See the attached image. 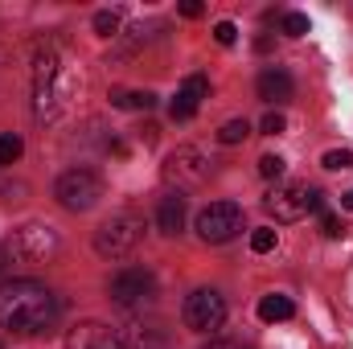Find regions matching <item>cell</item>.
Masks as SVG:
<instances>
[{"instance_id": "8", "label": "cell", "mask_w": 353, "mask_h": 349, "mask_svg": "<svg viewBox=\"0 0 353 349\" xmlns=\"http://www.w3.org/2000/svg\"><path fill=\"white\" fill-rule=\"evenodd\" d=\"M8 251H12V259L46 263L50 255H58V230H54V226H41V222H29V226L12 230Z\"/></svg>"}, {"instance_id": "2", "label": "cell", "mask_w": 353, "mask_h": 349, "mask_svg": "<svg viewBox=\"0 0 353 349\" xmlns=\"http://www.w3.org/2000/svg\"><path fill=\"white\" fill-rule=\"evenodd\" d=\"M79 87H83V79L62 54H41L33 66V111H37V119H46V123L62 119Z\"/></svg>"}, {"instance_id": "5", "label": "cell", "mask_w": 353, "mask_h": 349, "mask_svg": "<svg viewBox=\"0 0 353 349\" xmlns=\"http://www.w3.org/2000/svg\"><path fill=\"white\" fill-rule=\"evenodd\" d=\"M107 296L119 308H144L157 300V275L148 267H119L107 283Z\"/></svg>"}, {"instance_id": "1", "label": "cell", "mask_w": 353, "mask_h": 349, "mask_svg": "<svg viewBox=\"0 0 353 349\" xmlns=\"http://www.w3.org/2000/svg\"><path fill=\"white\" fill-rule=\"evenodd\" d=\"M58 296L37 279H4L0 283V329H12L21 337L50 333L58 325Z\"/></svg>"}, {"instance_id": "13", "label": "cell", "mask_w": 353, "mask_h": 349, "mask_svg": "<svg viewBox=\"0 0 353 349\" xmlns=\"http://www.w3.org/2000/svg\"><path fill=\"white\" fill-rule=\"evenodd\" d=\"M292 90H296V83H292V74L283 66H267L259 74V99L263 103H288Z\"/></svg>"}, {"instance_id": "28", "label": "cell", "mask_w": 353, "mask_h": 349, "mask_svg": "<svg viewBox=\"0 0 353 349\" xmlns=\"http://www.w3.org/2000/svg\"><path fill=\"white\" fill-rule=\"evenodd\" d=\"M205 349H247V346H239V341H210Z\"/></svg>"}, {"instance_id": "9", "label": "cell", "mask_w": 353, "mask_h": 349, "mask_svg": "<svg viewBox=\"0 0 353 349\" xmlns=\"http://www.w3.org/2000/svg\"><path fill=\"white\" fill-rule=\"evenodd\" d=\"M205 169H210V161H205V152L201 148H193V144H181L176 152L165 157V181L176 185V193L181 189H189V185H201L205 181Z\"/></svg>"}, {"instance_id": "23", "label": "cell", "mask_w": 353, "mask_h": 349, "mask_svg": "<svg viewBox=\"0 0 353 349\" xmlns=\"http://www.w3.org/2000/svg\"><path fill=\"white\" fill-rule=\"evenodd\" d=\"M234 37H239L234 21H218V25H214V41H218V46H234Z\"/></svg>"}, {"instance_id": "20", "label": "cell", "mask_w": 353, "mask_h": 349, "mask_svg": "<svg viewBox=\"0 0 353 349\" xmlns=\"http://www.w3.org/2000/svg\"><path fill=\"white\" fill-rule=\"evenodd\" d=\"M325 169H333V173H341V169H353V148H333V152H325V161H321Z\"/></svg>"}, {"instance_id": "10", "label": "cell", "mask_w": 353, "mask_h": 349, "mask_svg": "<svg viewBox=\"0 0 353 349\" xmlns=\"http://www.w3.org/2000/svg\"><path fill=\"white\" fill-rule=\"evenodd\" d=\"M222 321H226V300L214 288H197L185 300V325L193 333H214V329H222Z\"/></svg>"}, {"instance_id": "22", "label": "cell", "mask_w": 353, "mask_h": 349, "mask_svg": "<svg viewBox=\"0 0 353 349\" xmlns=\"http://www.w3.org/2000/svg\"><path fill=\"white\" fill-rule=\"evenodd\" d=\"M259 177H283V157H275V152H267V157H259Z\"/></svg>"}, {"instance_id": "16", "label": "cell", "mask_w": 353, "mask_h": 349, "mask_svg": "<svg viewBox=\"0 0 353 349\" xmlns=\"http://www.w3.org/2000/svg\"><path fill=\"white\" fill-rule=\"evenodd\" d=\"M111 103H115V107L148 111V107H157V94H152V90H111Z\"/></svg>"}, {"instance_id": "25", "label": "cell", "mask_w": 353, "mask_h": 349, "mask_svg": "<svg viewBox=\"0 0 353 349\" xmlns=\"http://www.w3.org/2000/svg\"><path fill=\"white\" fill-rule=\"evenodd\" d=\"M259 128H263V136H279V132L288 128V119H283L279 111H267V115H263V123H259Z\"/></svg>"}, {"instance_id": "6", "label": "cell", "mask_w": 353, "mask_h": 349, "mask_svg": "<svg viewBox=\"0 0 353 349\" xmlns=\"http://www.w3.org/2000/svg\"><path fill=\"white\" fill-rule=\"evenodd\" d=\"M243 230H247V218H243V206H234V201H214L197 214L201 243H230Z\"/></svg>"}, {"instance_id": "11", "label": "cell", "mask_w": 353, "mask_h": 349, "mask_svg": "<svg viewBox=\"0 0 353 349\" xmlns=\"http://www.w3.org/2000/svg\"><path fill=\"white\" fill-rule=\"evenodd\" d=\"M66 349H128V341H123L119 329H111V325H103V321H87V325L70 329Z\"/></svg>"}, {"instance_id": "7", "label": "cell", "mask_w": 353, "mask_h": 349, "mask_svg": "<svg viewBox=\"0 0 353 349\" xmlns=\"http://www.w3.org/2000/svg\"><path fill=\"white\" fill-rule=\"evenodd\" d=\"M54 193H58V201H62L66 210L83 214V210H90V206L103 197V177L94 173V169H66V173L58 177Z\"/></svg>"}, {"instance_id": "12", "label": "cell", "mask_w": 353, "mask_h": 349, "mask_svg": "<svg viewBox=\"0 0 353 349\" xmlns=\"http://www.w3.org/2000/svg\"><path fill=\"white\" fill-rule=\"evenodd\" d=\"M205 94H210V79H205V74H189V79L181 83V90H176V99L169 103V115H173V119H193Z\"/></svg>"}, {"instance_id": "18", "label": "cell", "mask_w": 353, "mask_h": 349, "mask_svg": "<svg viewBox=\"0 0 353 349\" xmlns=\"http://www.w3.org/2000/svg\"><path fill=\"white\" fill-rule=\"evenodd\" d=\"M21 152H25V144H21V136H12V132H4V136H0V165H17V161H21Z\"/></svg>"}, {"instance_id": "19", "label": "cell", "mask_w": 353, "mask_h": 349, "mask_svg": "<svg viewBox=\"0 0 353 349\" xmlns=\"http://www.w3.org/2000/svg\"><path fill=\"white\" fill-rule=\"evenodd\" d=\"M275 243H279V235H275L271 226H259V230H251V251L267 255V251H275Z\"/></svg>"}, {"instance_id": "21", "label": "cell", "mask_w": 353, "mask_h": 349, "mask_svg": "<svg viewBox=\"0 0 353 349\" xmlns=\"http://www.w3.org/2000/svg\"><path fill=\"white\" fill-rule=\"evenodd\" d=\"M283 33H288V37H304V33H308V17H304V12H288V17H283Z\"/></svg>"}, {"instance_id": "4", "label": "cell", "mask_w": 353, "mask_h": 349, "mask_svg": "<svg viewBox=\"0 0 353 349\" xmlns=\"http://www.w3.org/2000/svg\"><path fill=\"white\" fill-rule=\"evenodd\" d=\"M144 243V218L140 214H111L94 230V251L103 259H128Z\"/></svg>"}, {"instance_id": "27", "label": "cell", "mask_w": 353, "mask_h": 349, "mask_svg": "<svg viewBox=\"0 0 353 349\" xmlns=\"http://www.w3.org/2000/svg\"><path fill=\"white\" fill-rule=\"evenodd\" d=\"M181 17H189V21L201 17V4H197V0H185V4H181Z\"/></svg>"}, {"instance_id": "3", "label": "cell", "mask_w": 353, "mask_h": 349, "mask_svg": "<svg viewBox=\"0 0 353 349\" xmlns=\"http://www.w3.org/2000/svg\"><path fill=\"white\" fill-rule=\"evenodd\" d=\"M321 206H325V193L304 185V181H283V185H275L263 197V210L275 222H300L304 214H312Z\"/></svg>"}, {"instance_id": "15", "label": "cell", "mask_w": 353, "mask_h": 349, "mask_svg": "<svg viewBox=\"0 0 353 349\" xmlns=\"http://www.w3.org/2000/svg\"><path fill=\"white\" fill-rule=\"evenodd\" d=\"M292 312H296V304L288 300V296H263L259 300V321H267V325H275V321H292Z\"/></svg>"}, {"instance_id": "14", "label": "cell", "mask_w": 353, "mask_h": 349, "mask_svg": "<svg viewBox=\"0 0 353 349\" xmlns=\"http://www.w3.org/2000/svg\"><path fill=\"white\" fill-rule=\"evenodd\" d=\"M157 226H161V235H181V226H185V197H181V193L161 197V206H157Z\"/></svg>"}, {"instance_id": "24", "label": "cell", "mask_w": 353, "mask_h": 349, "mask_svg": "<svg viewBox=\"0 0 353 349\" xmlns=\"http://www.w3.org/2000/svg\"><path fill=\"white\" fill-rule=\"evenodd\" d=\"M321 235H325V239H341V235H345L341 218H337V214H321Z\"/></svg>"}, {"instance_id": "29", "label": "cell", "mask_w": 353, "mask_h": 349, "mask_svg": "<svg viewBox=\"0 0 353 349\" xmlns=\"http://www.w3.org/2000/svg\"><path fill=\"white\" fill-rule=\"evenodd\" d=\"M341 206H345V210H353V189H345V193H341Z\"/></svg>"}, {"instance_id": "26", "label": "cell", "mask_w": 353, "mask_h": 349, "mask_svg": "<svg viewBox=\"0 0 353 349\" xmlns=\"http://www.w3.org/2000/svg\"><path fill=\"white\" fill-rule=\"evenodd\" d=\"M94 29H99L103 37H111V33L119 29V17H115V12H94Z\"/></svg>"}, {"instance_id": "17", "label": "cell", "mask_w": 353, "mask_h": 349, "mask_svg": "<svg viewBox=\"0 0 353 349\" xmlns=\"http://www.w3.org/2000/svg\"><path fill=\"white\" fill-rule=\"evenodd\" d=\"M247 136H251V123H247V119H226V123H222V132H218V140H222V144H243Z\"/></svg>"}]
</instances>
